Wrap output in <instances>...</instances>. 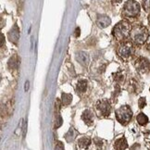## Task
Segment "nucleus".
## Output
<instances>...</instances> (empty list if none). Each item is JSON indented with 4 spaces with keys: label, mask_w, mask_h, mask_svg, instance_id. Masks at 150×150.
<instances>
[{
    "label": "nucleus",
    "mask_w": 150,
    "mask_h": 150,
    "mask_svg": "<svg viewBox=\"0 0 150 150\" xmlns=\"http://www.w3.org/2000/svg\"><path fill=\"white\" fill-rule=\"evenodd\" d=\"M140 13V5L134 0H128L122 9V15L126 18H135Z\"/></svg>",
    "instance_id": "7ed1b4c3"
},
{
    "label": "nucleus",
    "mask_w": 150,
    "mask_h": 150,
    "mask_svg": "<svg viewBox=\"0 0 150 150\" xmlns=\"http://www.w3.org/2000/svg\"><path fill=\"white\" fill-rule=\"evenodd\" d=\"M111 23V20L106 15H99L96 19V24L99 28H107Z\"/></svg>",
    "instance_id": "6e6552de"
},
{
    "label": "nucleus",
    "mask_w": 150,
    "mask_h": 150,
    "mask_svg": "<svg viewBox=\"0 0 150 150\" xmlns=\"http://www.w3.org/2000/svg\"><path fill=\"white\" fill-rule=\"evenodd\" d=\"M127 147H128V143L124 137L120 138L114 143V148L116 150H125Z\"/></svg>",
    "instance_id": "f8f14e48"
},
{
    "label": "nucleus",
    "mask_w": 150,
    "mask_h": 150,
    "mask_svg": "<svg viewBox=\"0 0 150 150\" xmlns=\"http://www.w3.org/2000/svg\"><path fill=\"white\" fill-rule=\"evenodd\" d=\"M139 149H140V145H139V144H134V145L131 147L130 150H139Z\"/></svg>",
    "instance_id": "393cba45"
},
{
    "label": "nucleus",
    "mask_w": 150,
    "mask_h": 150,
    "mask_svg": "<svg viewBox=\"0 0 150 150\" xmlns=\"http://www.w3.org/2000/svg\"><path fill=\"white\" fill-rule=\"evenodd\" d=\"M87 89V82H86L85 80H81L77 83V85H76V90L79 93H84Z\"/></svg>",
    "instance_id": "4468645a"
},
{
    "label": "nucleus",
    "mask_w": 150,
    "mask_h": 150,
    "mask_svg": "<svg viewBox=\"0 0 150 150\" xmlns=\"http://www.w3.org/2000/svg\"><path fill=\"white\" fill-rule=\"evenodd\" d=\"M18 64H19V60L17 56H13L12 57H10V59L8 60V68L10 70H15V69L18 68Z\"/></svg>",
    "instance_id": "f3484780"
},
{
    "label": "nucleus",
    "mask_w": 150,
    "mask_h": 150,
    "mask_svg": "<svg viewBox=\"0 0 150 150\" xmlns=\"http://www.w3.org/2000/svg\"><path fill=\"white\" fill-rule=\"evenodd\" d=\"M111 1H112L114 4H119V3L122 2V0H111Z\"/></svg>",
    "instance_id": "cd10ccee"
},
{
    "label": "nucleus",
    "mask_w": 150,
    "mask_h": 150,
    "mask_svg": "<svg viewBox=\"0 0 150 150\" xmlns=\"http://www.w3.org/2000/svg\"><path fill=\"white\" fill-rule=\"evenodd\" d=\"M28 88H29V82H26V83H25V91H27Z\"/></svg>",
    "instance_id": "c756f323"
},
{
    "label": "nucleus",
    "mask_w": 150,
    "mask_h": 150,
    "mask_svg": "<svg viewBox=\"0 0 150 150\" xmlns=\"http://www.w3.org/2000/svg\"><path fill=\"white\" fill-rule=\"evenodd\" d=\"M142 5L146 11H150V0H143Z\"/></svg>",
    "instance_id": "aec40b11"
},
{
    "label": "nucleus",
    "mask_w": 150,
    "mask_h": 150,
    "mask_svg": "<svg viewBox=\"0 0 150 150\" xmlns=\"http://www.w3.org/2000/svg\"><path fill=\"white\" fill-rule=\"evenodd\" d=\"M62 124V119L60 117V115L57 113V120H56V128H59Z\"/></svg>",
    "instance_id": "4be33fe9"
},
{
    "label": "nucleus",
    "mask_w": 150,
    "mask_h": 150,
    "mask_svg": "<svg viewBox=\"0 0 150 150\" xmlns=\"http://www.w3.org/2000/svg\"><path fill=\"white\" fill-rule=\"evenodd\" d=\"M61 101L64 106H69L72 101V96L71 94L63 93L61 96Z\"/></svg>",
    "instance_id": "2eb2a0df"
},
{
    "label": "nucleus",
    "mask_w": 150,
    "mask_h": 150,
    "mask_svg": "<svg viewBox=\"0 0 150 150\" xmlns=\"http://www.w3.org/2000/svg\"><path fill=\"white\" fill-rule=\"evenodd\" d=\"M90 145H91V139L89 137L83 136L81 137L78 140V146L82 148H88Z\"/></svg>",
    "instance_id": "ddd939ff"
},
{
    "label": "nucleus",
    "mask_w": 150,
    "mask_h": 150,
    "mask_svg": "<svg viewBox=\"0 0 150 150\" xmlns=\"http://www.w3.org/2000/svg\"><path fill=\"white\" fill-rule=\"evenodd\" d=\"M146 49L149 52V53H150V44H148L147 45H146Z\"/></svg>",
    "instance_id": "c85d7f7f"
},
{
    "label": "nucleus",
    "mask_w": 150,
    "mask_h": 150,
    "mask_svg": "<svg viewBox=\"0 0 150 150\" xmlns=\"http://www.w3.org/2000/svg\"><path fill=\"white\" fill-rule=\"evenodd\" d=\"M4 41H5V39H4V34L1 33V47H3V45H4Z\"/></svg>",
    "instance_id": "bb28decb"
},
{
    "label": "nucleus",
    "mask_w": 150,
    "mask_h": 150,
    "mask_svg": "<svg viewBox=\"0 0 150 150\" xmlns=\"http://www.w3.org/2000/svg\"><path fill=\"white\" fill-rule=\"evenodd\" d=\"M132 26L127 21H122L118 24L115 25L112 30V34L115 38L120 41H122L125 38L128 37L132 32Z\"/></svg>",
    "instance_id": "f03ea898"
},
{
    "label": "nucleus",
    "mask_w": 150,
    "mask_h": 150,
    "mask_svg": "<svg viewBox=\"0 0 150 150\" xmlns=\"http://www.w3.org/2000/svg\"><path fill=\"white\" fill-rule=\"evenodd\" d=\"M136 120H137V122L139 123L140 125L144 126V125H146L147 122H148V118L146 114H144V113H139L137 115V117H136Z\"/></svg>",
    "instance_id": "dca6fc26"
},
{
    "label": "nucleus",
    "mask_w": 150,
    "mask_h": 150,
    "mask_svg": "<svg viewBox=\"0 0 150 150\" xmlns=\"http://www.w3.org/2000/svg\"><path fill=\"white\" fill-rule=\"evenodd\" d=\"M148 23H149V25H150V14H149V16H148Z\"/></svg>",
    "instance_id": "7c9ffc66"
},
{
    "label": "nucleus",
    "mask_w": 150,
    "mask_h": 150,
    "mask_svg": "<svg viewBox=\"0 0 150 150\" xmlns=\"http://www.w3.org/2000/svg\"><path fill=\"white\" fill-rule=\"evenodd\" d=\"M146 105V97H140L139 100H138V106H139V108H144Z\"/></svg>",
    "instance_id": "6ab92c4d"
},
{
    "label": "nucleus",
    "mask_w": 150,
    "mask_h": 150,
    "mask_svg": "<svg viewBox=\"0 0 150 150\" xmlns=\"http://www.w3.org/2000/svg\"><path fill=\"white\" fill-rule=\"evenodd\" d=\"M56 150H64V145H63V143L59 141L57 142L56 144Z\"/></svg>",
    "instance_id": "b1692460"
},
{
    "label": "nucleus",
    "mask_w": 150,
    "mask_h": 150,
    "mask_svg": "<svg viewBox=\"0 0 150 150\" xmlns=\"http://www.w3.org/2000/svg\"><path fill=\"white\" fill-rule=\"evenodd\" d=\"M116 118L118 122L122 124H128L132 118V111L129 106H122L116 110Z\"/></svg>",
    "instance_id": "20e7f679"
},
{
    "label": "nucleus",
    "mask_w": 150,
    "mask_h": 150,
    "mask_svg": "<svg viewBox=\"0 0 150 150\" xmlns=\"http://www.w3.org/2000/svg\"><path fill=\"white\" fill-rule=\"evenodd\" d=\"M134 45L130 41H125L122 43L117 49V53L118 55L122 57V59H127L134 54Z\"/></svg>",
    "instance_id": "39448f33"
},
{
    "label": "nucleus",
    "mask_w": 150,
    "mask_h": 150,
    "mask_svg": "<svg viewBox=\"0 0 150 150\" xmlns=\"http://www.w3.org/2000/svg\"><path fill=\"white\" fill-rule=\"evenodd\" d=\"M82 120L84 122V123L88 126H91L94 122V114L89 109H86L82 114Z\"/></svg>",
    "instance_id": "1a4fd4ad"
},
{
    "label": "nucleus",
    "mask_w": 150,
    "mask_h": 150,
    "mask_svg": "<svg viewBox=\"0 0 150 150\" xmlns=\"http://www.w3.org/2000/svg\"><path fill=\"white\" fill-rule=\"evenodd\" d=\"M96 109L98 113L103 117H108L109 114H110V110H111V108H110V104L109 102L106 99L104 100H99L98 102L96 103Z\"/></svg>",
    "instance_id": "423d86ee"
},
{
    "label": "nucleus",
    "mask_w": 150,
    "mask_h": 150,
    "mask_svg": "<svg viewBox=\"0 0 150 150\" xmlns=\"http://www.w3.org/2000/svg\"><path fill=\"white\" fill-rule=\"evenodd\" d=\"M76 59L81 63L83 66H87L89 63V57L85 52H78L76 54Z\"/></svg>",
    "instance_id": "9b49d317"
},
{
    "label": "nucleus",
    "mask_w": 150,
    "mask_h": 150,
    "mask_svg": "<svg viewBox=\"0 0 150 150\" xmlns=\"http://www.w3.org/2000/svg\"><path fill=\"white\" fill-rule=\"evenodd\" d=\"M79 35H80V28L77 27L76 30H75V33H74V36L75 37H78Z\"/></svg>",
    "instance_id": "a878e982"
},
{
    "label": "nucleus",
    "mask_w": 150,
    "mask_h": 150,
    "mask_svg": "<svg viewBox=\"0 0 150 150\" xmlns=\"http://www.w3.org/2000/svg\"><path fill=\"white\" fill-rule=\"evenodd\" d=\"M131 39L132 41L135 43L136 45H143L146 42L148 39L149 33L148 30L143 25H135L132 27V32H131Z\"/></svg>",
    "instance_id": "f257e3e1"
},
{
    "label": "nucleus",
    "mask_w": 150,
    "mask_h": 150,
    "mask_svg": "<svg viewBox=\"0 0 150 150\" xmlns=\"http://www.w3.org/2000/svg\"><path fill=\"white\" fill-rule=\"evenodd\" d=\"M115 80H116V82L118 83H122L124 81V76L120 72H118L115 74Z\"/></svg>",
    "instance_id": "412c9836"
},
{
    "label": "nucleus",
    "mask_w": 150,
    "mask_h": 150,
    "mask_svg": "<svg viewBox=\"0 0 150 150\" xmlns=\"http://www.w3.org/2000/svg\"><path fill=\"white\" fill-rule=\"evenodd\" d=\"M8 37L11 42L17 44V42H18V40L20 38V30L18 26H17V24H15L14 27L11 29L10 32L8 33Z\"/></svg>",
    "instance_id": "9d476101"
},
{
    "label": "nucleus",
    "mask_w": 150,
    "mask_h": 150,
    "mask_svg": "<svg viewBox=\"0 0 150 150\" xmlns=\"http://www.w3.org/2000/svg\"><path fill=\"white\" fill-rule=\"evenodd\" d=\"M95 144H96V147H98V148H102L103 147V140L100 139V138H96V139H95Z\"/></svg>",
    "instance_id": "5701e85b"
},
{
    "label": "nucleus",
    "mask_w": 150,
    "mask_h": 150,
    "mask_svg": "<svg viewBox=\"0 0 150 150\" xmlns=\"http://www.w3.org/2000/svg\"><path fill=\"white\" fill-rule=\"evenodd\" d=\"M75 138V132H74V129L73 128H71L69 130V132L66 134L65 135V139L68 141V142H71L73 141V139Z\"/></svg>",
    "instance_id": "a211bd4d"
},
{
    "label": "nucleus",
    "mask_w": 150,
    "mask_h": 150,
    "mask_svg": "<svg viewBox=\"0 0 150 150\" xmlns=\"http://www.w3.org/2000/svg\"><path fill=\"white\" fill-rule=\"evenodd\" d=\"M135 67L140 72H146L150 69V62L146 57H139L135 61Z\"/></svg>",
    "instance_id": "0eeeda50"
},
{
    "label": "nucleus",
    "mask_w": 150,
    "mask_h": 150,
    "mask_svg": "<svg viewBox=\"0 0 150 150\" xmlns=\"http://www.w3.org/2000/svg\"><path fill=\"white\" fill-rule=\"evenodd\" d=\"M149 91H150V89H149Z\"/></svg>",
    "instance_id": "2f4dec72"
}]
</instances>
